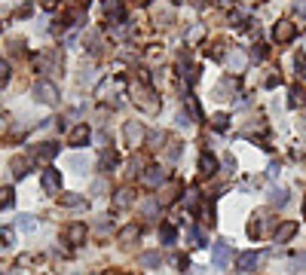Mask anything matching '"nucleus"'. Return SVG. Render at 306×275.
I'll return each mask as SVG.
<instances>
[{
  "label": "nucleus",
  "instance_id": "1",
  "mask_svg": "<svg viewBox=\"0 0 306 275\" xmlns=\"http://www.w3.org/2000/svg\"><path fill=\"white\" fill-rule=\"evenodd\" d=\"M34 98H37V101H43V104H55V101H58V89H55V83L40 80V83L34 86Z\"/></svg>",
  "mask_w": 306,
  "mask_h": 275
},
{
  "label": "nucleus",
  "instance_id": "2",
  "mask_svg": "<svg viewBox=\"0 0 306 275\" xmlns=\"http://www.w3.org/2000/svg\"><path fill=\"white\" fill-rule=\"evenodd\" d=\"M40 184H43V190H46L49 196H58V193H61V174H58L55 168H46L43 178H40Z\"/></svg>",
  "mask_w": 306,
  "mask_h": 275
},
{
  "label": "nucleus",
  "instance_id": "3",
  "mask_svg": "<svg viewBox=\"0 0 306 275\" xmlns=\"http://www.w3.org/2000/svg\"><path fill=\"white\" fill-rule=\"evenodd\" d=\"M37 64H40L43 73H52V70L61 67V55H55V52H43V55L37 58Z\"/></svg>",
  "mask_w": 306,
  "mask_h": 275
},
{
  "label": "nucleus",
  "instance_id": "4",
  "mask_svg": "<svg viewBox=\"0 0 306 275\" xmlns=\"http://www.w3.org/2000/svg\"><path fill=\"white\" fill-rule=\"evenodd\" d=\"M141 184L150 187V190H156V187L166 184V171H159V168H147V171L141 174Z\"/></svg>",
  "mask_w": 306,
  "mask_h": 275
},
{
  "label": "nucleus",
  "instance_id": "5",
  "mask_svg": "<svg viewBox=\"0 0 306 275\" xmlns=\"http://www.w3.org/2000/svg\"><path fill=\"white\" fill-rule=\"evenodd\" d=\"M273 37H276V43H288V40H294V24H291V21H279V24L273 28Z\"/></svg>",
  "mask_w": 306,
  "mask_h": 275
},
{
  "label": "nucleus",
  "instance_id": "6",
  "mask_svg": "<svg viewBox=\"0 0 306 275\" xmlns=\"http://www.w3.org/2000/svg\"><path fill=\"white\" fill-rule=\"evenodd\" d=\"M64 239H67L70 245H83V239H86V223H70V227L64 230Z\"/></svg>",
  "mask_w": 306,
  "mask_h": 275
},
{
  "label": "nucleus",
  "instance_id": "7",
  "mask_svg": "<svg viewBox=\"0 0 306 275\" xmlns=\"http://www.w3.org/2000/svg\"><path fill=\"white\" fill-rule=\"evenodd\" d=\"M270 223H273L270 217H254V223L248 227V236H251V239H261V236H267V233H270Z\"/></svg>",
  "mask_w": 306,
  "mask_h": 275
},
{
  "label": "nucleus",
  "instance_id": "8",
  "mask_svg": "<svg viewBox=\"0 0 306 275\" xmlns=\"http://www.w3.org/2000/svg\"><path fill=\"white\" fill-rule=\"evenodd\" d=\"M257 260H261V257H257L254 251H245V254H239V260H236V269H239V272H251V269L257 266Z\"/></svg>",
  "mask_w": 306,
  "mask_h": 275
},
{
  "label": "nucleus",
  "instance_id": "9",
  "mask_svg": "<svg viewBox=\"0 0 306 275\" xmlns=\"http://www.w3.org/2000/svg\"><path fill=\"white\" fill-rule=\"evenodd\" d=\"M150 98H153V92H147V89H138V92H135V101H138V107H144L147 113H153V110L159 107V104H156V101H150Z\"/></svg>",
  "mask_w": 306,
  "mask_h": 275
},
{
  "label": "nucleus",
  "instance_id": "10",
  "mask_svg": "<svg viewBox=\"0 0 306 275\" xmlns=\"http://www.w3.org/2000/svg\"><path fill=\"white\" fill-rule=\"evenodd\" d=\"M141 138H144V126H141V122H129V126H126V141H129L132 147H138Z\"/></svg>",
  "mask_w": 306,
  "mask_h": 275
},
{
  "label": "nucleus",
  "instance_id": "11",
  "mask_svg": "<svg viewBox=\"0 0 306 275\" xmlns=\"http://www.w3.org/2000/svg\"><path fill=\"white\" fill-rule=\"evenodd\" d=\"M227 263H230V245H227V242H218V245H215V266L224 269Z\"/></svg>",
  "mask_w": 306,
  "mask_h": 275
},
{
  "label": "nucleus",
  "instance_id": "12",
  "mask_svg": "<svg viewBox=\"0 0 306 275\" xmlns=\"http://www.w3.org/2000/svg\"><path fill=\"white\" fill-rule=\"evenodd\" d=\"M67 141H70V147L86 144V141H89V126H86V122H83V126H77V129L70 132V138H67Z\"/></svg>",
  "mask_w": 306,
  "mask_h": 275
},
{
  "label": "nucleus",
  "instance_id": "13",
  "mask_svg": "<svg viewBox=\"0 0 306 275\" xmlns=\"http://www.w3.org/2000/svg\"><path fill=\"white\" fill-rule=\"evenodd\" d=\"M141 269H156L159 263H162V257H159V251H147V254H141Z\"/></svg>",
  "mask_w": 306,
  "mask_h": 275
},
{
  "label": "nucleus",
  "instance_id": "14",
  "mask_svg": "<svg viewBox=\"0 0 306 275\" xmlns=\"http://www.w3.org/2000/svg\"><path fill=\"white\" fill-rule=\"evenodd\" d=\"M199 168H202V174H215L218 171V159L211 153H202L199 156Z\"/></svg>",
  "mask_w": 306,
  "mask_h": 275
},
{
  "label": "nucleus",
  "instance_id": "15",
  "mask_svg": "<svg viewBox=\"0 0 306 275\" xmlns=\"http://www.w3.org/2000/svg\"><path fill=\"white\" fill-rule=\"evenodd\" d=\"M129 205H132V190H129V187H123V190L113 196V208H120V211H123V208H129Z\"/></svg>",
  "mask_w": 306,
  "mask_h": 275
},
{
  "label": "nucleus",
  "instance_id": "16",
  "mask_svg": "<svg viewBox=\"0 0 306 275\" xmlns=\"http://www.w3.org/2000/svg\"><path fill=\"white\" fill-rule=\"evenodd\" d=\"M294 233H297V223H285V227L276 230V242H291Z\"/></svg>",
  "mask_w": 306,
  "mask_h": 275
},
{
  "label": "nucleus",
  "instance_id": "17",
  "mask_svg": "<svg viewBox=\"0 0 306 275\" xmlns=\"http://www.w3.org/2000/svg\"><path fill=\"white\" fill-rule=\"evenodd\" d=\"M138 236H141V230L132 223V227H126V230L120 233V245H132V242H138Z\"/></svg>",
  "mask_w": 306,
  "mask_h": 275
},
{
  "label": "nucleus",
  "instance_id": "18",
  "mask_svg": "<svg viewBox=\"0 0 306 275\" xmlns=\"http://www.w3.org/2000/svg\"><path fill=\"white\" fill-rule=\"evenodd\" d=\"M18 230H25V233H34V230H37V217H31V214H21V217H18Z\"/></svg>",
  "mask_w": 306,
  "mask_h": 275
},
{
  "label": "nucleus",
  "instance_id": "19",
  "mask_svg": "<svg viewBox=\"0 0 306 275\" xmlns=\"http://www.w3.org/2000/svg\"><path fill=\"white\" fill-rule=\"evenodd\" d=\"M230 67H233V70H236V73H239V70H242V67H245V55H242V52H239V49H233V55H230Z\"/></svg>",
  "mask_w": 306,
  "mask_h": 275
},
{
  "label": "nucleus",
  "instance_id": "20",
  "mask_svg": "<svg viewBox=\"0 0 306 275\" xmlns=\"http://www.w3.org/2000/svg\"><path fill=\"white\" fill-rule=\"evenodd\" d=\"M270 202H273V205H285V202H288V190H285V187H276L273 196H270Z\"/></svg>",
  "mask_w": 306,
  "mask_h": 275
},
{
  "label": "nucleus",
  "instance_id": "21",
  "mask_svg": "<svg viewBox=\"0 0 306 275\" xmlns=\"http://www.w3.org/2000/svg\"><path fill=\"white\" fill-rule=\"evenodd\" d=\"M12 199H15L12 187H3V190H0V211H3V208H9V205H12Z\"/></svg>",
  "mask_w": 306,
  "mask_h": 275
},
{
  "label": "nucleus",
  "instance_id": "22",
  "mask_svg": "<svg viewBox=\"0 0 306 275\" xmlns=\"http://www.w3.org/2000/svg\"><path fill=\"white\" fill-rule=\"evenodd\" d=\"M55 153H58V147H55V144H40V150H37V156H40V159H52Z\"/></svg>",
  "mask_w": 306,
  "mask_h": 275
},
{
  "label": "nucleus",
  "instance_id": "23",
  "mask_svg": "<svg viewBox=\"0 0 306 275\" xmlns=\"http://www.w3.org/2000/svg\"><path fill=\"white\" fill-rule=\"evenodd\" d=\"M9 168H12V174H15V178H25V174H28V162H25V159H12V165H9Z\"/></svg>",
  "mask_w": 306,
  "mask_h": 275
},
{
  "label": "nucleus",
  "instance_id": "24",
  "mask_svg": "<svg viewBox=\"0 0 306 275\" xmlns=\"http://www.w3.org/2000/svg\"><path fill=\"white\" fill-rule=\"evenodd\" d=\"M58 199H61V205H83V196H77V193H64Z\"/></svg>",
  "mask_w": 306,
  "mask_h": 275
},
{
  "label": "nucleus",
  "instance_id": "25",
  "mask_svg": "<svg viewBox=\"0 0 306 275\" xmlns=\"http://www.w3.org/2000/svg\"><path fill=\"white\" fill-rule=\"evenodd\" d=\"M159 239H162L166 245H172V242H175V230H172V227H162V230H159Z\"/></svg>",
  "mask_w": 306,
  "mask_h": 275
},
{
  "label": "nucleus",
  "instance_id": "26",
  "mask_svg": "<svg viewBox=\"0 0 306 275\" xmlns=\"http://www.w3.org/2000/svg\"><path fill=\"white\" fill-rule=\"evenodd\" d=\"M113 162H116V153H113V150H107V153L101 156V165H104V168H110Z\"/></svg>",
  "mask_w": 306,
  "mask_h": 275
},
{
  "label": "nucleus",
  "instance_id": "27",
  "mask_svg": "<svg viewBox=\"0 0 306 275\" xmlns=\"http://www.w3.org/2000/svg\"><path fill=\"white\" fill-rule=\"evenodd\" d=\"M6 80H9V64L0 58V86H6Z\"/></svg>",
  "mask_w": 306,
  "mask_h": 275
},
{
  "label": "nucleus",
  "instance_id": "28",
  "mask_svg": "<svg viewBox=\"0 0 306 275\" xmlns=\"http://www.w3.org/2000/svg\"><path fill=\"white\" fill-rule=\"evenodd\" d=\"M12 242V230H0V248H6Z\"/></svg>",
  "mask_w": 306,
  "mask_h": 275
},
{
  "label": "nucleus",
  "instance_id": "29",
  "mask_svg": "<svg viewBox=\"0 0 306 275\" xmlns=\"http://www.w3.org/2000/svg\"><path fill=\"white\" fill-rule=\"evenodd\" d=\"M211 122H215V129H227V113H218Z\"/></svg>",
  "mask_w": 306,
  "mask_h": 275
},
{
  "label": "nucleus",
  "instance_id": "30",
  "mask_svg": "<svg viewBox=\"0 0 306 275\" xmlns=\"http://www.w3.org/2000/svg\"><path fill=\"white\" fill-rule=\"evenodd\" d=\"M190 242H193V248H199V245H202V233H199V230H190Z\"/></svg>",
  "mask_w": 306,
  "mask_h": 275
},
{
  "label": "nucleus",
  "instance_id": "31",
  "mask_svg": "<svg viewBox=\"0 0 306 275\" xmlns=\"http://www.w3.org/2000/svg\"><path fill=\"white\" fill-rule=\"evenodd\" d=\"M70 168H86V159L83 156H70Z\"/></svg>",
  "mask_w": 306,
  "mask_h": 275
},
{
  "label": "nucleus",
  "instance_id": "32",
  "mask_svg": "<svg viewBox=\"0 0 306 275\" xmlns=\"http://www.w3.org/2000/svg\"><path fill=\"white\" fill-rule=\"evenodd\" d=\"M291 104H303V92H300V89L291 92Z\"/></svg>",
  "mask_w": 306,
  "mask_h": 275
},
{
  "label": "nucleus",
  "instance_id": "33",
  "mask_svg": "<svg viewBox=\"0 0 306 275\" xmlns=\"http://www.w3.org/2000/svg\"><path fill=\"white\" fill-rule=\"evenodd\" d=\"M40 3H43V9H52V6H55V0H40Z\"/></svg>",
  "mask_w": 306,
  "mask_h": 275
},
{
  "label": "nucleus",
  "instance_id": "34",
  "mask_svg": "<svg viewBox=\"0 0 306 275\" xmlns=\"http://www.w3.org/2000/svg\"><path fill=\"white\" fill-rule=\"evenodd\" d=\"M138 3H150V0H138Z\"/></svg>",
  "mask_w": 306,
  "mask_h": 275
},
{
  "label": "nucleus",
  "instance_id": "35",
  "mask_svg": "<svg viewBox=\"0 0 306 275\" xmlns=\"http://www.w3.org/2000/svg\"><path fill=\"white\" fill-rule=\"evenodd\" d=\"M67 3H80V0H67Z\"/></svg>",
  "mask_w": 306,
  "mask_h": 275
},
{
  "label": "nucleus",
  "instance_id": "36",
  "mask_svg": "<svg viewBox=\"0 0 306 275\" xmlns=\"http://www.w3.org/2000/svg\"><path fill=\"white\" fill-rule=\"evenodd\" d=\"M303 208H306V205H303Z\"/></svg>",
  "mask_w": 306,
  "mask_h": 275
}]
</instances>
